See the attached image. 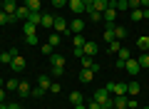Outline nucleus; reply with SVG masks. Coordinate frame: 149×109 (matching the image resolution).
I'll use <instances>...</instances> for the list:
<instances>
[{
	"label": "nucleus",
	"mask_w": 149,
	"mask_h": 109,
	"mask_svg": "<svg viewBox=\"0 0 149 109\" xmlns=\"http://www.w3.org/2000/svg\"><path fill=\"white\" fill-rule=\"evenodd\" d=\"M147 72H149V69H147Z\"/></svg>",
	"instance_id": "obj_54"
},
{
	"label": "nucleus",
	"mask_w": 149,
	"mask_h": 109,
	"mask_svg": "<svg viewBox=\"0 0 149 109\" xmlns=\"http://www.w3.org/2000/svg\"><path fill=\"white\" fill-rule=\"evenodd\" d=\"M50 62H52V74H62L65 72V57L62 55H50Z\"/></svg>",
	"instance_id": "obj_2"
},
{
	"label": "nucleus",
	"mask_w": 149,
	"mask_h": 109,
	"mask_svg": "<svg viewBox=\"0 0 149 109\" xmlns=\"http://www.w3.org/2000/svg\"><path fill=\"white\" fill-rule=\"evenodd\" d=\"M82 52L92 57V55H97V45H95V42H85V47H82Z\"/></svg>",
	"instance_id": "obj_20"
},
{
	"label": "nucleus",
	"mask_w": 149,
	"mask_h": 109,
	"mask_svg": "<svg viewBox=\"0 0 149 109\" xmlns=\"http://www.w3.org/2000/svg\"><path fill=\"white\" fill-rule=\"evenodd\" d=\"M134 8H142V3L139 0H129V10H134Z\"/></svg>",
	"instance_id": "obj_40"
},
{
	"label": "nucleus",
	"mask_w": 149,
	"mask_h": 109,
	"mask_svg": "<svg viewBox=\"0 0 149 109\" xmlns=\"http://www.w3.org/2000/svg\"><path fill=\"white\" fill-rule=\"evenodd\" d=\"M70 30H72V35H80V32L85 30V20H82V17H74V20L70 22Z\"/></svg>",
	"instance_id": "obj_9"
},
{
	"label": "nucleus",
	"mask_w": 149,
	"mask_h": 109,
	"mask_svg": "<svg viewBox=\"0 0 149 109\" xmlns=\"http://www.w3.org/2000/svg\"><path fill=\"white\" fill-rule=\"evenodd\" d=\"M27 22H32V25H40V22H42V12H30V15H27Z\"/></svg>",
	"instance_id": "obj_18"
},
{
	"label": "nucleus",
	"mask_w": 149,
	"mask_h": 109,
	"mask_svg": "<svg viewBox=\"0 0 149 109\" xmlns=\"http://www.w3.org/2000/svg\"><path fill=\"white\" fill-rule=\"evenodd\" d=\"M137 47H139L142 52H149V37H147V35L139 37V40H137Z\"/></svg>",
	"instance_id": "obj_21"
},
{
	"label": "nucleus",
	"mask_w": 149,
	"mask_h": 109,
	"mask_svg": "<svg viewBox=\"0 0 149 109\" xmlns=\"http://www.w3.org/2000/svg\"><path fill=\"white\" fill-rule=\"evenodd\" d=\"M147 109H149V107H147Z\"/></svg>",
	"instance_id": "obj_57"
},
{
	"label": "nucleus",
	"mask_w": 149,
	"mask_h": 109,
	"mask_svg": "<svg viewBox=\"0 0 149 109\" xmlns=\"http://www.w3.org/2000/svg\"><path fill=\"white\" fill-rule=\"evenodd\" d=\"M22 3H25V0H22Z\"/></svg>",
	"instance_id": "obj_53"
},
{
	"label": "nucleus",
	"mask_w": 149,
	"mask_h": 109,
	"mask_svg": "<svg viewBox=\"0 0 149 109\" xmlns=\"http://www.w3.org/2000/svg\"><path fill=\"white\" fill-rule=\"evenodd\" d=\"M3 87H5V92H15V89H17V79H15V77H13V79H8V82L3 84Z\"/></svg>",
	"instance_id": "obj_27"
},
{
	"label": "nucleus",
	"mask_w": 149,
	"mask_h": 109,
	"mask_svg": "<svg viewBox=\"0 0 149 109\" xmlns=\"http://www.w3.org/2000/svg\"><path fill=\"white\" fill-rule=\"evenodd\" d=\"M47 42H50V45H52V47H57L60 42H62V37H60L57 32H52V35H50V40H47Z\"/></svg>",
	"instance_id": "obj_31"
},
{
	"label": "nucleus",
	"mask_w": 149,
	"mask_h": 109,
	"mask_svg": "<svg viewBox=\"0 0 149 109\" xmlns=\"http://www.w3.org/2000/svg\"><path fill=\"white\" fill-rule=\"evenodd\" d=\"M0 109H8V102H3V104H0Z\"/></svg>",
	"instance_id": "obj_47"
},
{
	"label": "nucleus",
	"mask_w": 149,
	"mask_h": 109,
	"mask_svg": "<svg viewBox=\"0 0 149 109\" xmlns=\"http://www.w3.org/2000/svg\"><path fill=\"white\" fill-rule=\"evenodd\" d=\"M52 5L55 8H62V5H67V0H52Z\"/></svg>",
	"instance_id": "obj_41"
},
{
	"label": "nucleus",
	"mask_w": 149,
	"mask_h": 109,
	"mask_svg": "<svg viewBox=\"0 0 149 109\" xmlns=\"http://www.w3.org/2000/svg\"><path fill=\"white\" fill-rule=\"evenodd\" d=\"M87 109H102V104H100V102H95V99H92V102L87 104Z\"/></svg>",
	"instance_id": "obj_39"
},
{
	"label": "nucleus",
	"mask_w": 149,
	"mask_h": 109,
	"mask_svg": "<svg viewBox=\"0 0 149 109\" xmlns=\"http://www.w3.org/2000/svg\"><path fill=\"white\" fill-rule=\"evenodd\" d=\"M127 3H129V0H127Z\"/></svg>",
	"instance_id": "obj_56"
},
{
	"label": "nucleus",
	"mask_w": 149,
	"mask_h": 109,
	"mask_svg": "<svg viewBox=\"0 0 149 109\" xmlns=\"http://www.w3.org/2000/svg\"><path fill=\"white\" fill-rule=\"evenodd\" d=\"M114 17H117V8L114 5H109L104 12H102V20H104L107 25H114Z\"/></svg>",
	"instance_id": "obj_7"
},
{
	"label": "nucleus",
	"mask_w": 149,
	"mask_h": 109,
	"mask_svg": "<svg viewBox=\"0 0 149 109\" xmlns=\"http://www.w3.org/2000/svg\"><path fill=\"white\" fill-rule=\"evenodd\" d=\"M102 37H104L107 42H112V40H114V25H107V30L102 32Z\"/></svg>",
	"instance_id": "obj_24"
},
{
	"label": "nucleus",
	"mask_w": 149,
	"mask_h": 109,
	"mask_svg": "<svg viewBox=\"0 0 149 109\" xmlns=\"http://www.w3.org/2000/svg\"><path fill=\"white\" fill-rule=\"evenodd\" d=\"M27 15H30L27 5H17V12H15V17H17V20H27Z\"/></svg>",
	"instance_id": "obj_15"
},
{
	"label": "nucleus",
	"mask_w": 149,
	"mask_h": 109,
	"mask_svg": "<svg viewBox=\"0 0 149 109\" xmlns=\"http://www.w3.org/2000/svg\"><path fill=\"white\" fill-rule=\"evenodd\" d=\"M60 89H62V87H60V84H57V82H52V84H50V94H57V92H60Z\"/></svg>",
	"instance_id": "obj_37"
},
{
	"label": "nucleus",
	"mask_w": 149,
	"mask_h": 109,
	"mask_svg": "<svg viewBox=\"0 0 149 109\" xmlns=\"http://www.w3.org/2000/svg\"><path fill=\"white\" fill-rule=\"evenodd\" d=\"M25 42L27 45H37V35H25Z\"/></svg>",
	"instance_id": "obj_36"
},
{
	"label": "nucleus",
	"mask_w": 149,
	"mask_h": 109,
	"mask_svg": "<svg viewBox=\"0 0 149 109\" xmlns=\"http://www.w3.org/2000/svg\"><path fill=\"white\" fill-rule=\"evenodd\" d=\"M3 3H5V0H3Z\"/></svg>",
	"instance_id": "obj_52"
},
{
	"label": "nucleus",
	"mask_w": 149,
	"mask_h": 109,
	"mask_svg": "<svg viewBox=\"0 0 149 109\" xmlns=\"http://www.w3.org/2000/svg\"><path fill=\"white\" fill-rule=\"evenodd\" d=\"M22 30H25V35H35V25L27 22V20H25V25H22Z\"/></svg>",
	"instance_id": "obj_32"
},
{
	"label": "nucleus",
	"mask_w": 149,
	"mask_h": 109,
	"mask_svg": "<svg viewBox=\"0 0 149 109\" xmlns=\"http://www.w3.org/2000/svg\"><path fill=\"white\" fill-rule=\"evenodd\" d=\"M95 74H97L95 69H85V67H82V72H80V82H82V84H90L92 79H95Z\"/></svg>",
	"instance_id": "obj_11"
},
{
	"label": "nucleus",
	"mask_w": 149,
	"mask_h": 109,
	"mask_svg": "<svg viewBox=\"0 0 149 109\" xmlns=\"http://www.w3.org/2000/svg\"><path fill=\"white\" fill-rule=\"evenodd\" d=\"M129 17H132L134 22H139V20H144V10H142V8H134V10H129Z\"/></svg>",
	"instance_id": "obj_16"
},
{
	"label": "nucleus",
	"mask_w": 149,
	"mask_h": 109,
	"mask_svg": "<svg viewBox=\"0 0 149 109\" xmlns=\"http://www.w3.org/2000/svg\"><path fill=\"white\" fill-rule=\"evenodd\" d=\"M139 89H142V87H139V82H134V79H132V82H127V94H139Z\"/></svg>",
	"instance_id": "obj_23"
},
{
	"label": "nucleus",
	"mask_w": 149,
	"mask_h": 109,
	"mask_svg": "<svg viewBox=\"0 0 149 109\" xmlns=\"http://www.w3.org/2000/svg\"><path fill=\"white\" fill-rule=\"evenodd\" d=\"M137 62H139V67H142V69H149V52L139 55V60H137Z\"/></svg>",
	"instance_id": "obj_25"
},
{
	"label": "nucleus",
	"mask_w": 149,
	"mask_h": 109,
	"mask_svg": "<svg viewBox=\"0 0 149 109\" xmlns=\"http://www.w3.org/2000/svg\"><path fill=\"white\" fill-rule=\"evenodd\" d=\"M8 109H22V107H20V104H15V102H10V104H8Z\"/></svg>",
	"instance_id": "obj_43"
},
{
	"label": "nucleus",
	"mask_w": 149,
	"mask_h": 109,
	"mask_svg": "<svg viewBox=\"0 0 149 109\" xmlns=\"http://www.w3.org/2000/svg\"><path fill=\"white\" fill-rule=\"evenodd\" d=\"M119 50H122V45H119V40H112V42H109V55H117Z\"/></svg>",
	"instance_id": "obj_29"
},
{
	"label": "nucleus",
	"mask_w": 149,
	"mask_h": 109,
	"mask_svg": "<svg viewBox=\"0 0 149 109\" xmlns=\"http://www.w3.org/2000/svg\"><path fill=\"white\" fill-rule=\"evenodd\" d=\"M3 84H5V82H3V79H0V87H3Z\"/></svg>",
	"instance_id": "obj_49"
},
{
	"label": "nucleus",
	"mask_w": 149,
	"mask_h": 109,
	"mask_svg": "<svg viewBox=\"0 0 149 109\" xmlns=\"http://www.w3.org/2000/svg\"><path fill=\"white\" fill-rule=\"evenodd\" d=\"M85 3V8H90V5H95V0H82Z\"/></svg>",
	"instance_id": "obj_44"
},
{
	"label": "nucleus",
	"mask_w": 149,
	"mask_h": 109,
	"mask_svg": "<svg viewBox=\"0 0 149 109\" xmlns=\"http://www.w3.org/2000/svg\"><path fill=\"white\" fill-rule=\"evenodd\" d=\"M5 97H8V92H5V87H0V104L5 102Z\"/></svg>",
	"instance_id": "obj_42"
},
{
	"label": "nucleus",
	"mask_w": 149,
	"mask_h": 109,
	"mask_svg": "<svg viewBox=\"0 0 149 109\" xmlns=\"http://www.w3.org/2000/svg\"><path fill=\"white\" fill-rule=\"evenodd\" d=\"M107 92L114 94V97H119V94H127V84H124V82H109V84H107Z\"/></svg>",
	"instance_id": "obj_3"
},
{
	"label": "nucleus",
	"mask_w": 149,
	"mask_h": 109,
	"mask_svg": "<svg viewBox=\"0 0 149 109\" xmlns=\"http://www.w3.org/2000/svg\"><path fill=\"white\" fill-rule=\"evenodd\" d=\"M147 37H149V32H147Z\"/></svg>",
	"instance_id": "obj_51"
},
{
	"label": "nucleus",
	"mask_w": 149,
	"mask_h": 109,
	"mask_svg": "<svg viewBox=\"0 0 149 109\" xmlns=\"http://www.w3.org/2000/svg\"><path fill=\"white\" fill-rule=\"evenodd\" d=\"M92 8H95L97 12H104L107 8H109V0H95V5H92Z\"/></svg>",
	"instance_id": "obj_19"
},
{
	"label": "nucleus",
	"mask_w": 149,
	"mask_h": 109,
	"mask_svg": "<svg viewBox=\"0 0 149 109\" xmlns=\"http://www.w3.org/2000/svg\"><path fill=\"white\" fill-rule=\"evenodd\" d=\"M142 3V8H149V0H139Z\"/></svg>",
	"instance_id": "obj_46"
},
{
	"label": "nucleus",
	"mask_w": 149,
	"mask_h": 109,
	"mask_svg": "<svg viewBox=\"0 0 149 109\" xmlns=\"http://www.w3.org/2000/svg\"><path fill=\"white\" fill-rule=\"evenodd\" d=\"M112 99H114L112 109H127V94H119V97H112Z\"/></svg>",
	"instance_id": "obj_14"
},
{
	"label": "nucleus",
	"mask_w": 149,
	"mask_h": 109,
	"mask_svg": "<svg viewBox=\"0 0 149 109\" xmlns=\"http://www.w3.org/2000/svg\"><path fill=\"white\" fill-rule=\"evenodd\" d=\"M40 50H42V55H52V50H55V47L50 45V42H45V45L40 47Z\"/></svg>",
	"instance_id": "obj_34"
},
{
	"label": "nucleus",
	"mask_w": 149,
	"mask_h": 109,
	"mask_svg": "<svg viewBox=\"0 0 149 109\" xmlns=\"http://www.w3.org/2000/svg\"><path fill=\"white\" fill-rule=\"evenodd\" d=\"M85 12H87V15H90V20H92V22H100V20H102V12H97V10H95V8H92V5L87 8Z\"/></svg>",
	"instance_id": "obj_17"
},
{
	"label": "nucleus",
	"mask_w": 149,
	"mask_h": 109,
	"mask_svg": "<svg viewBox=\"0 0 149 109\" xmlns=\"http://www.w3.org/2000/svg\"><path fill=\"white\" fill-rule=\"evenodd\" d=\"M55 32H57V35H65V32H67L70 30V22L67 20H65V17H55Z\"/></svg>",
	"instance_id": "obj_6"
},
{
	"label": "nucleus",
	"mask_w": 149,
	"mask_h": 109,
	"mask_svg": "<svg viewBox=\"0 0 149 109\" xmlns=\"http://www.w3.org/2000/svg\"><path fill=\"white\" fill-rule=\"evenodd\" d=\"M17 94H20V97H30V94H32L30 82H25V79H22V82H17Z\"/></svg>",
	"instance_id": "obj_10"
},
{
	"label": "nucleus",
	"mask_w": 149,
	"mask_h": 109,
	"mask_svg": "<svg viewBox=\"0 0 149 109\" xmlns=\"http://www.w3.org/2000/svg\"><path fill=\"white\" fill-rule=\"evenodd\" d=\"M122 37H127V30H124L122 25H117L114 27V40H122Z\"/></svg>",
	"instance_id": "obj_28"
},
{
	"label": "nucleus",
	"mask_w": 149,
	"mask_h": 109,
	"mask_svg": "<svg viewBox=\"0 0 149 109\" xmlns=\"http://www.w3.org/2000/svg\"><path fill=\"white\" fill-rule=\"evenodd\" d=\"M92 99H95V102H100V104H102L104 109H112V107H114V99L109 97V92H107V87L97 89V92H95V97H92Z\"/></svg>",
	"instance_id": "obj_1"
},
{
	"label": "nucleus",
	"mask_w": 149,
	"mask_h": 109,
	"mask_svg": "<svg viewBox=\"0 0 149 109\" xmlns=\"http://www.w3.org/2000/svg\"><path fill=\"white\" fill-rule=\"evenodd\" d=\"M25 5L30 12H40V0H25Z\"/></svg>",
	"instance_id": "obj_22"
},
{
	"label": "nucleus",
	"mask_w": 149,
	"mask_h": 109,
	"mask_svg": "<svg viewBox=\"0 0 149 109\" xmlns=\"http://www.w3.org/2000/svg\"><path fill=\"white\" fill-rule=\"evenodd\" d=\"M70 102H72V104H82V94L80 92H72V94H70Z\"/></svg>",
	"instance_id": "obj_33"
},
{
	"label": "nucleus",
	"mask_w": 149,
	"mask_h": 109,
	"mask_svg": "<svg viewBox=\"0 0 149 109\" xmlns=\"http://www.w3.org/2000/svg\"><path fill=\"white\" fill-rule=\"evenodd\" d=\"M40 25H42V27H52L55 25V15H45V12H42V22H40Z\"/></svg>",
	"instance_id": "obj_26"
},
{
	"label": "nucleus",
	"mask_w": 149,
	"mask_h": 109,
	"mask_svg": "<svg viewBox=\"0 0 149 109\" xmlns=\"http://www.w3.org/2000/svg\"><path fill=\"white\" fill-rule=\"evenodd\" d=\"M8 22H10V15H8V12H3V10H0V25H8Z\"/></svg>",
	"instance_id": "obj_35"
},
{
	"label": "nucleus",
	"mask_w": 149,
	"mask_h": 109,
	"mask_svg": "<svg viewBox=\"0 0 149 109\" xmlns=\"http://www.w3.org/2000/svg\"><path fill=\"white\" fill-rule=\"evenodd\" d=\"M127 109H139V104H137V99H127Z\"/></svg>",
	"instance_id": "obj_38"
},
{
	"label": "nucleus",
	"mask_w": 149,
	"mask_h": 109,
	"mask_svg": "<svg viewBox=\"0 0 149 109\" xmlns=\"http://www.w3.org/2000/svg\"><path fill=\"white\" fill-rule=\"evenodd\" d=\"M67 5H70V10H72L74 15H80V12H85V10H87L82 0H67Z\"/></svg>",
	"instance_id": "obj_8"
},
{
	"label": "nucleus",
	"mask_w": 149,
	"mask_h": 109,
	"mask_svg": "<svg viewBox=\"0 0 149 109\" xmlns=\"http://www.w3.org/2000/svg\"><path fill=\"white\" fill-rule=\"evenodd\" d=\"M102 109H104V107H102Z\"/></svg>",
	"instance_id": "obj_55"
},
{
	"label": "nucleus",
	"mask_w": 149,
	"mask_h": 109,
	"mask_svg": "<svg viewBox=\"0 0 149 109\" xmlns=\"http://www.w3.org/2000/svg\"><path fill=\"white\" fill-rule=\"evenodd\" d=\"M85 42H87V40H85L82 35H72V45H74V47H85Z\"/></svg>",
	"instance_id": "obj_30"
},
{
	"label": "nucleus",
	"mask_w": 149,
	"mask_h": 109,
	"mask_svg": "<svg viewBox=\"0 0 149 109\" xmlns=\"http://www.w3.org/2000/svg\"><path fill=\"white\" fill-rule=\"evenodd\" d=\"M74 109H87V104H74Z\"/></svg>",
	"instance_id": "obj_45"
},
{
	"label": "nucleus",
	"mask_w": 149,
	"mask_h": 109,
	"mask_svg": "<svg viewBox=\"0 0 149 109\" xmlns=\"http://www.w3.org/2000/svg\"><path fill=\"white\" fill-rule=\"evenodd\" d=\"M10 69H13V72H22V69H25V57H22L20 52H17L15 57H13V62H10Z\"/></svg>",
	"instance_id": "obj_5"
},
{
	"label": "nucleus",
	"mask_w": 149,
	"mask_h": 109,
	"mask_svg": "<svg viewBox=\"0 0 149 109\" xmlns=\"http://www.w3.org/2000/svg\"><path fill=\"white\" fill-rule=\"evenodd\" d=\"M50 84H52V79H50L47 74H40V77H37V89H40L42 94L50 92Z\"/></svg>",
	"instance_id": "obj_4"
},
{
	"label": "nucleus",
	"mask_w": 149,
	"mask_h": 109,
	"mask_svg": "<svg viewBox=\"0 0 149 109\" xmlns=\"http://www.w3.org/2000/svg\"><path fill=\"white\" fill-rule=\"evenodd\" d=\"M0 69H3V65H0Z\"/></svg>",
	"instance_id": "obj_50"
},
{
	"label": "nucleus",
	"mask_w": 149,
	"mask_h": 109,
	"mask_svg": "<svg viewBox=\"0 0 149 109\" xmlns=\"http://www.w3.org/2000/svg\"><path fill=\"white\" fill-rule=\"evenodd\" d=\"M124 69H127L129 74H139V69H142V67H139V62H137V60H132V57H129L127 62H124Z\"/></svg>",
	"instance_id": "obj_12"
},
{
	"label": "nucleus",
	"mask_w": 149,
	"mask_h": 109,
	"mask_svg": "<svg viewBox=\"0 0 149 109\" xmlns=\"http://www.w3.org/2000/svg\"><path fill=\"white\" fill-rule=\"evenodd\" d=\"M3 12H8V15H15V12H17L15 0H5V3H3Z\"/></svg>",
	"instance_id": "obj_13"
},
{
	"label": "nucleus",
	"mask_w": 149,
	"mask_h": 109,
	"mask_svg": "<svg viewBox=\"0 0 149 109\" xmlns=\"http://www.w3.org/2000/svg\"><path fill=\"white\" fill-rule=\"evenodd\" d=\"M0 10H3V0H0Z\"/></svg>",
	"instance_id": "obj_48"
}]
</instances>
